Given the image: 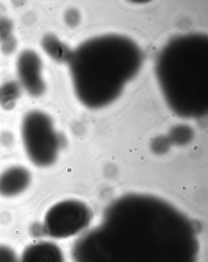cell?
<instances>
[{"label":"cell","mask_w":208,"mask_h":262,"mask_svg":"<svg viewBox=\"0 0 208 262\" xmlns=\"http://www.w3.org/2000/svg\"><path fill=\"white\" fill-rule=\"evenodd\" d=\"M21 134L28 157L36 166L47 167L57 161L60 136L49 115L40 111L30 112L23 119Z\"/></svg>","instance_id":"cell-2"},{"label":"cell","mask_w":208,"mask_h":262,"mask_svg":"<svg viewBox=\"0 0 208 262\" xmlns=\"http://www.w3.org/2000/svg\"><path fill=\"white\" fill-rule=\"evenodd\" d=\"M41 63L33 52H26L18 61V73L24 87L34 95H39L43 90Z\"/></svg>","instance_id":"cell-4"},{"label":"cell","mask_w":208,"mask_h":262,"mask_svg":"<svg viewBox=\"0 0 208 262\" xmlns=\"http://www.w3.org/2000/svg\"><path fill=\"white\" fill-rule=\"evenodd\" d=\"M193 226L169 203L150 195L122 196L100 225L77 239L74 262H195Z\"/></svg>","instance_id":"cell-1"},{"label":"cell","mask_w":208,"mask_h":262,"mask_svg":"<svg viewBox=\"0 0 208 262\" xmlns=\"http://www.w3.org/2000/svg\"><path fill=\"white\" fill-rule=\"evenodd\" d=\"M0 262H18L16 252L8 246L0 245Z\"/></svg>","instance_id":"cell-7"},{"label":"cell","mask_w":208,"mask_h":262,"mask_svg":"<svg viewBox=\"0 0 208 262\" xmlns=\"http://www.w3.org/2000/svg\"><path fill=\"white\" fill-rule=\"evenodd\" d=\"M91 220V210L85 203L65 200L53 205L46 212L42 232L54 239L70 238L85 230Z\"/></svg>","instance_id":"cell-3"},{"label":"cell","mask_w":208,"mask_h":262,"mask_svg":"<svg viewBox=\"0 0 208 262\" xmlns=\"http://www.w3.org/2000/svg\"><path fill=\"white\" fill-rule=\"evenodd\" d=\"M18 262H65L63 251L55 243L40 242L24 249Z\"/></svg>","instance_id":"cell-6"},{"label":"cell","mask_w":208,"mask_h":262,"mask_svg":"<svg viewBox=\"0 0 208 262\" xmlns=\"http://www.w3.org/2000/svg\"><path fill=\"white\" fill-rule=\"evenodd\" d=\"M32 176L26 168L14 166L0 174V195L13 198L21 194L30 185Z\"/></svg>","instance_id":"cell-5"}]
</instances>
